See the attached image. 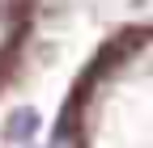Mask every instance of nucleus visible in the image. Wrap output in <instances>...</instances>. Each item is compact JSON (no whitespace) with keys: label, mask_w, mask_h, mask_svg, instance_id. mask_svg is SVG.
<instances>
[{"label":"nucleus","mask_w":153,"mask_h":148,"mask_svg":"<svg viewBox=\"0 0 153 148\" xmlns=\"http://www.w3.org/2000/svg\"><path fill=\"white\" fill-rule=\"evenodd\" d=\"M43 0H0V97L9 93L30 59Z\"/></svg>","instance_id":"f03ea898"},{"label":"nucleus","mask_w":153,"mask_h":148,"mask_svg":"<svg viewBox=\"0 0 153 148\" xmlns=\"http://www.w3.org/2000/svg\"><path fill=\"white\" fill-rule=\"evenodd\" d=\"M51 148H153V21L98 38L60 97Z\"/></svg>","instance_id":"f257e3e1"}]
</instances>
